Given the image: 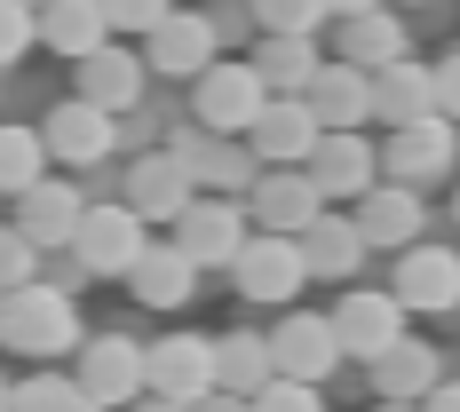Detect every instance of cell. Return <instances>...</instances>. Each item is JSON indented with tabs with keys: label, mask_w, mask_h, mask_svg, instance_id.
Instances as JSON below:
<instances>
[{
	"label": "cell",
	"mask_w": 460,
	"mask_h": 412,
	"mask_svg": "<svg viewBox=\"0 0 460 412\" xmlns=\"http://www.w3.org/2000/svg\"><path fill=\"white\" fill-rule=\"evenodd\" d=\"M95 8H103L111 40H143V32H151V24H159V16H167L175 0H95Z\"/></svg>",
	"instance_id": "obj_35"
},
{
	"label": "cell",
	"mask_w": 460,
	"mask_h": 412,
	"mask_svg": "<svg viewBox=\"0 0 460 412\" xmlns=\"http://www.w3.org/2000/svg\"><path fill=\"white\" fill-rule=\"evenodd\" d=\"M262 111V80H254V64L238 56H215L199 80H190V127H207V136H246V119Z\"/></svg>",
	"instance_id": "obj_6"
},
{
	"label": "cell",
	"mask_w": 460,
	"mask_h": 412,
	"mask_svg": "<svg viewBox=\"0 0 460 412\" xmlns=\"http://www.w3.org/2000/svg\"><path fill=\"white\" fill-rule=\"evenodd\" d=\"M48 175V151H40V127H0V190H32Z\"/></svg>",
	"instance_id": "obj_32"
},
{
	"label": "cell",
	"mask_w": 460,
	"mask_h": 412,
	"mask_svg": "<svg viewBox=\"0 0 460 412\" xmlns=\"http://www.w3.org/2000/svg\"><path fill=\"white\" fill-rule=\"evenodd\" d=\"M199 262H190L183 246H175V238H167V246H159V238H151V246H143L136 254V270H128V294H136L143 310H190V294H199Z\"/></svg>",
	"instance_id": "obj_23"
},
{
	"label": "cell",
	"mask_w": 460,
	"mask_h": 412,
	"mask_svg": "<svg viewBox=\"0 0 460 412\" xmlns=\"http://www.w3.org/2000/svg\"><path fill=\"white\" fill-rule=\"evenodd\" d=\"M32 32H40V48L64 56V64H80V56H95V48L111 40V24H103L95 0H40V8H32Z\"/></svg>",
	"instance_id": "obj_25"
},
{
	"label": "cell",
	"mask_w": 460,
	"mask_h": 412,
	"mask_svg": "<svg viewBox=\"0 0 460 412\" xmlns=\"http://www.w3.org/2000/svg\"><path fill=\"white\" fill-rule=\"evenodd\" d=\"M381 159V183H445L460 167V127L445 111H429V119H405V127H389V143L373 151Z\"/></svg>",
	"instance_id": "obj_2"
},
{
	"label": "cell",
	"mask_w": 460,
	"mask_h": 412,
	"mask_svg": "<svg viewBox=\"0 0 460 412\" xmlns=\"http://www.w3.org/2000/svg\"><path fill=\"white\" fill-rule=\"evenodd\" d=\"M72 381H80V397H88V405L128 412V405L143 397V341H128V333H95V341H80Z\"/></svg>",
	"instance_id": "obj_9"
},
{
	"label": "cell",
	"mask_w": 460,
	"mask_h": 412,
	"mask_svg": "<svg viewBox=\"0 0 460 412\" xmlns=\"http://www.w3.org/2000/svg\"><path fill=\"white\" fill-rule=\"evenodd\" d=\"M302 175H310V190L333 206V198H358V190L381 183V159H373L366 127H325V136L310 143V159H302Z\"/></svg>",
	"instance_id": "obj_11"
},
{
	"label": "cell",
	"mask_w": 460,
	"mask_h": 412,
	"mask_svg": "<svg viewBox=\"0 0 460 412\" xmlns=\"http://www.w3.org/2000/svg\"><path fill=\"white\" fill-rule=\"evenodd\" d=\"M40 151L56 167H103L111 151H119V127H111V111H95V103H56L40 119Z\"/></svg>",
	"instance_id": "obj_14"
},
{
	"label": "cell",
	"mask_w": 460,
	"mask_h": 412,
	"mask_svg": "<svg viewBox=\"0 0 460 412\" xmlns=\"http://www.w3.org/2000/svg\"><path fill=\"white\" fill-rule=\"evenodd\" d=\"M302 103H310L318 136H325V127H366V119H373L366 72H358V64H318V72H310V88H302Z\"/></svg>",
	"instance_id": "obj_29"
},
{
	"label": "cell",
	"mask_w": 460,
	"mask_h": 412,
	"mask_svg": "<svg viewBox=\"0 0 460 412\" xmlns=\"http://www.w3.org/2000/svg\"><path fill=\"white\" fill-rule=\"evenodd\" d=\"M40 277V246L24 238L16 223H0V294H16V285H32Z\"/></svg>",
	"instance_id": "obj_34"
},
{
	"label": "cell",
	"mask_w": 460,
	"mask_h": 412,
	"mask_svg": "<svg viewBox=\"0 0 460 412\" xmlns=\"http://www.w3.org/2000/svg\"><path fill=\"white\" fill-rule=\"evenodd\" d=\"M136 223H175L190 206V175L167 159V151H143L136 167H128V198H119Z\"/></svg>",
	"instance_id": "obj_24"
},
{
	"label": "cell",
	"mask_w": 460,
	"mask_h": 412,
	"mask_svg": "<svg viewBox=\"0 0 460 412\" xmlns=\"http://www.w3.org/2000/svg\"><path fill=\"white\" fill-rule=\"evenodd\" d=\"M143 72H159V80H199L215 56H223V40H215V24L199 16V8H167L151 32H143Z\"/></svg>",
	"instance_id": "obj_10"
},
{
	"label": "cell",
	"mask_w": 460,
	"mask_h": 412,
	"mask_svg": "<svg viewBox=\"0 0 460 412\" xmlns=\"http://www.w3.org/2000/svg\"><path fill=\"white\" fill-rule=\"evenodd\" d=\"M32 8H40V0H32Z\"/></svg>",
	"instance_id": "obj_46"
},
{
	"label": "cell",
	"mask_w": 460,
	"mask_h": 412,
	"mask_svg": "<svg viewBox=\"0 0 460 412\" xmlns=\"http://www.w3.org/2000/svg\"><path fill=\"white\" fill-rule=\"evenodd\" d=\"M389 294L405 302V318H453L460 310V254L437 246V238L397 246V285Z\"/></svg>",
	"instance_id": "obj_7"
},
{
	"label": "cell",
	"mask_w": 460,
	"mask_h": 412,
	"mask_svg": "<svg viewBox=\"0 0 460 412\" xmlns=\"http://www.w3.org/2000/svg\"><path fill=\"white\" fill-rule=\"evenodd\" d=\"M437 381H445V357H437V341H420V333H397L381 357H366V389L389 397V405H420Z\"/></svg>",
	"instance_id": "obj_18"
},
{
	"label": "cell",
	"mask_w": 460,
	"mask_h": 412,
	"mask_svg": "<svg viewBox=\"0 0 460 412\" xmlns=\"http://www.w3.org/2000/svg\"><path fill=\"white\" fill-rule=\"evenodd\" d=\"M246 64H254L262 95H302L310 72H318V32H262L246 48Z\"/></svg>",
	"instance_id": "obj_26"
},
{
	"label": "cell",
	"mask_w": 460,
	"mask_h": 412,
	"mask_svg": "<svg viewBox=\"0 0 460 412\" xmlns=\"http://www.w3.org/2000/svg\"><path fill=\"white\" fill-rule=\"evenodd\" d=\"M262 381H278L270 365V333H254V325H230L223 341H215V389L223 397H262Z\"/></svg>",
	"instance_id": "obj_28"
},
{
	"label": "cell",
	"mask_w": 460,
	"mask_h": 412,
	"mask_svg": "<svg viewBox=\"0 0 460 412\" xmlns=\"http://www.w3.org/2000/svg\"><path fill=\"white\" fill-rule=\"evenodd\" d=\"M270 365H278V381H318L325 389L349 357H341V341H333V325H325L318 310H286V318L270 325Z\"/></svg>",
	"instance_id": "obj_13"
},
{
	"label": "cell",
	"mask_w": 460,
	"mask_h": 412,
	"mask_svg": "<svg viewBox=\"0 0 460 412\" xmlns=\"http://www.w3.org/2000/svg\"><path fill=\"white\" fill-rule=\"evenodd\" d=\"M143 246H151V223H136L119 198H95L88 215H80V230H72V246H64V254H72L88 277H128Z\"/></svg>",
	"instance_id": "obj_3"
},
{
	"label": "cell",
	"mask_w": 460,
	"mask_h": 412,
	"mask_svg": "<svg viewBox=\"0 0 460 412\" xmlns=\"http://www.w3.org/2000/svg\"><path fill=\"white\" fill-rule=\"evenodd\" d=\"M389 56H405V24L389 8H366V16H341V56L333 64H358V72H381Z\"/></svg>",
	"instance_id": "obj_30"
},
{
	"label": "cell",
	"mask_w": 460,
	"mask_h": 412,
	"mask_svg": "<svg viewBox=\"0 0 460 412\" xmlns=\"http://www.w3.org/2000/svg\"><path fill=\"white\" fill-rule=\"evenodd\" d=\"M238 143H246L262 167H302L310 143H318V119H310L302 95H262V111L246 119V136H238Z\"/></svg>",
	"instance_id": "obj_16"
},
{
	"label": "cell",
	"mask_w": 460,
	"mask_h": 412,
	"mask_svg": "<svg viewBox=\"0 0 460 412\" xmlns=\"http://www.w3.org/2000/svg\"><path fill=\"white\" fill-rule=\"evenodd\" d=\"M254 32H318L325 24V0H246Z\"/></svg>",
	"instance_id": "obj_33"
},
{
	"label": "cell",
	"mask_w": 460,
	"mask_h": 412,
	"mask_svg": "<svg viewBox=\"0 0 460 412\" xmlns=\"http://www.w3.org/2000/svg\"><path fill=\"white\" fill-rule=\"evenodd\" d=\"M230 285L246 294V302H262V310H286L310 270H302V246L294 238H278V230H246V246L230 254Z\"/></svg>",
	"instance_id": "obj_4"
},
{
	"label": "cell",
	"mask_w": 460,
	"mask_h": 412,
	"mask_svg": "<svg viewBox=\"0 0 460 412\" xmlns=\"http://www.w3.org/2000/svg\"><path fill=\"white\" fill-rule=\"evenodd\" d=\"M88 341V325H80V302L64 294V285H16V294H0V349H16V357H40L56 365L64 349H80Z\"/></svg>",
	"instance_id": "obj_1"
},
{
	"label": "cell",
	"mask_w": 460,
	"mask_h": 412,
	"mask_svg": "<svg viewBox=\"0 0 460 412\" xmlns=\"http://www.w3.org/2000/svg\"><path fill=\"white\" fill-rule=\"evenodd\" d=\"M349 223L366 238V254H397V246H413L420 230H429V198L413 183H373L349 198Z\"/></svg>",
	"instance_id": "obj_12"
},
{
	"label": "cell",
	"mask_w": 460,
	"mask_h": 412,
	"mask_svg": "<svg viewBox=\"0 0 460 412\" xmlns=\"http://www.w3.org/2000/svg\"><path fill=\"white\" fill-rule=\"evenodd\" d=\"M366 8H389V0H325V16L341 24V16H366Z\"/></svg>",
	"instance_id": "obj_41"
},
{
	"label": "cell",
	"mask_w": 460,
	"mask_h": 412,
	"mask_svg": "<svg viewBox=\"0 0 460 412\" xmlns=\"http://www.w3.org/2000/svg\"><path fill=\"white\" fill-rule=\"evenodd\" d=\"M143 88H151V72H143V56L128 40H103L95 56H80V103H95V111L128 119L143 103Z\"/></svg>",
	"instance_id": "obj_20"
},
{
	"label": "cell",
	"mask_w": 460,
	"mask_h": 412,
	"mask_svg": "<svg viewBox=\"0 0 460 412\" xmlns=\"http://www.w3.org/2000/svg\"><path fill=\"white\" fill-rule=\"evenodd\" d=\"M175 246H183L199 270H230V254L246 246V206H238V198H199V190H190V206L175 215Z\"/></svg>",
	"instance_id": "obj_15"
},
{
	"label": "cell",
	"mask_w": 460,
	"mask_h": 412,
	"mask_svg": "<svg viewBox=\"0 0 460 412\" xmlns=\"http://www.w3.org/2000/svg\"><path fill=\"white\" fill-rule=\"evenodd\" d=\"M453 223H460V190H453Z\"/></svg>",
	"instance_id": "obj_45"
},
{
	"label": "cell",
	"mask_w": 460,
	"mask_h": 412,
	"mask_svg": "<svg viewBox=\"0 0 460 412\" xmlns=\"http://www.w3.org/2000/svg\"><path fill=\"white\" fill-rule=\"evenodd\" d=\"M0 412H8V381H0Z\"/></svg>",
	"instance_id": "obj_44"
},
{
	"label": "cell",
	"mask_w": 460,
	"mask_h": 412,
	"mask_svg": "<svg viewBox=\"0 0 460 412\" xmlns=\"http://www.w3.org/2000/svg\"><path fill=\"white\" fill-rule=\"evenodd\" d=\"M373 412H413V405H389V397H381V405H373Z\"/></svg>",
	"instance_id": "obj_43"
},
{
	"label": "cell",
	"mask_w": 460,
	"mask_h": 412,
	"mask_svg": "<svg viewBox=\"0 0 460 412\" xmlns=\"http://www.w3.org/2000/svg\"><path fill=\"white\" fill-rule=\"evenodd\" d=\"M429 72H437V111H445V119L460 127V56H445V64H429Z\"/></svg>",
	"instance_id": "obj_38"
},
{
	"label": "cell",
	"mask_w": 460,
	"mask_h": 412,
	"mask_svg": "<svg viewBox=\"0 0 460 412\" xmlns=\"http://www.w3.org/2000/svg\"><path fill=\"white\" fill-rule=\"evenodd\" d=\"M167 159L190 175V190H215V198H246V183L262 175V159L238 136H207V127H175L167 136Z\"/></svg>",
	"instance_id": "obj_5"
},
{
	"label": "cell",
	"mask_w": 460,
	"mask_h": 412,
	"mask_svg": "<svg viewBox=\"0 0 460 412\" xmlns=\"http://www.w3.org/2000/svg\"><path fill=\"white\" fill-rule=\"evenodd\" d=\"M246 215H254V230H278V238H294V230L318 223V190H310V175L302 167H262L254 183H246V198H238Z\"/></svg>",
	"instance_id": "obj_19"
},
{
	"label": "cell",
	"mask_w": 460,
	"mask_h": 412,
	"mask_svg": "<svg viewBox=\"0 0 460 412\" xmlns=\"http://www.w3.org/2000/svg\"><path fill=\"white\" fill-rule=\"evenodd\" d=\"M40 32H32V0H0V64H16V56H32Z\"/></svg>",
	"instance_id": "obj_36"
},
{
	"label": "cell",
	"mask_w": 460,
	"mask_h": 412,
	"mask_svg": "<svg viewBox=\"0 0 460 412\" xmlns=\"http://www.w3.org/2000/svg\"><path fill=\"white\" fill-rule=\"evenodd\" d=\"M294 246H302V270L310 277H358V262H366V238H358V223L349 215H333V206H318V223L294 230Z\"/></svg>",
	"instance_id": "obj_27"
},
{
	"label": "cell",
	"mask_w": 460,
	"mask_h": 412,
	"mask_svg": "<svg viewBox=\"0 0 460 412\" xmlns=\"http://www.w3.org/2000/svg\"><path fill=\"white\" fill-rule=\"evenodd\" d=\"M325 325H333L341 357H358V365H366V357H381V349L405 333V302H397V294H373V285H349V294H341V310H333Z\"/></svg>",
	"instance_id": "obj_17"
},
{
	"label": "cell",
	"mask_w": 460,
	"mask_h": 412,
	"mask_svg": "<svg viewBox=\"0 0 460 412\" xmlns=\"http://www.w3.org/2000/svg\"><path fill=\"white\" fill-rule=\"evenodd\" d=\"M128 412H183V405H167V397H136Z\"/></svg>",
	"instance_id": "obj_42"
},
{
	"label": "cell",
	"mask_w": 460,
	"mask_h": 412,
	"mask_svg": "<svg viewBox=\"0 0 460 412\" xmlns=\"http://www.w3.org/2000/svg\"><path fill=\"white\" fill-rule=\"evenodd\" d=\"M8 412H103L80 397L72 373H32V381H8Z\"/></svg>",
	"instance_id": "obj_31"
},
{
	"label": "cell",
	"mask_w": 460,
	"mask_h": 412,
	"mask_svg": "<svg viewBox=\"0 0 460 412\" xmlns=\"http://www.w3.org/2000/svg\"><path fill=\"white\" fill-rule=\"evenodd\" d=\"M215 389V341L207 333H159L143 349V397H167V405H199Z\"/></svg>",
	"instance_id": "obj_8"
},
{
	"label": "cell",
	"mask_w": 460,
	"mask_h": 412,
	"mask_svg": "<svg viewBox=\"0 0 460 412\" xmlns=\"http://www.w3.org/2000/svg\"><path fill=\"white\" fill-rule=\"evenodd\" d=\"M366 103L381 127H405V119H429L437 111V72L413 64V56H389L381 72H366Z\"/></svg>",
	"instance_id": "obj_21"
},
{
	"label": "cell",
	"mask_w": 460,
	"mask_h": 412,
	"mask_svg": "<svg viewBox=\"0 0 460 412\" xmlns=\"http://www.w3.org/2000/svg\"><path fill=\"white\" fill-rule=\"evenodd\" d=\"M80 215H88V198L72 183H56V175H40L32 190H16V230H24L40 254H64L72 230H80Z\"/></svg>",
	"instance_id": "obj_22"
},
{
	"label": "cell",
	"mask_w": 460,
	"mask_h": 412,
	"mask_svg": "<svg viewBox=\"0 0 460 412\" xmlns=\"http://www.w3.org/2000/svg\"><path fill=\"white\" fill-rule=\"evenodd\" d=\"M183 412H254V405H246V397H223V389H207V397L183 405Z\"/></svg>",
	"instance_id": "obj_40"
},
{
	"label": "cell",
	"mask_w": 460,
	"mask_h": 412,
	"mask_svg": "<svg viewBox=\"0 0 460 412\" xmlns=\"http://www.w3.org/2000/svg\"><path fill=\"white\" fill-rule=\"evenodd\" d=\"M413 412H460V381H437V389H429Z\"/></svg>",
	"instance_id": "obj_39"
},
{
	"label": "cell",
	"mask_w": 460,
	"mask_h": 412,
	"mask_svg": "<svg viewBox=\"0 0 460 412\" xmlns=\"http://www.w3.org/2000/svg\"><path fill=\"white\" fill-rule=\"evenodd\" d=\"M254 412H325V389L318 381H262Z\"/></svg>",
	"instance_id": "obj_37"
}]
</instances>
